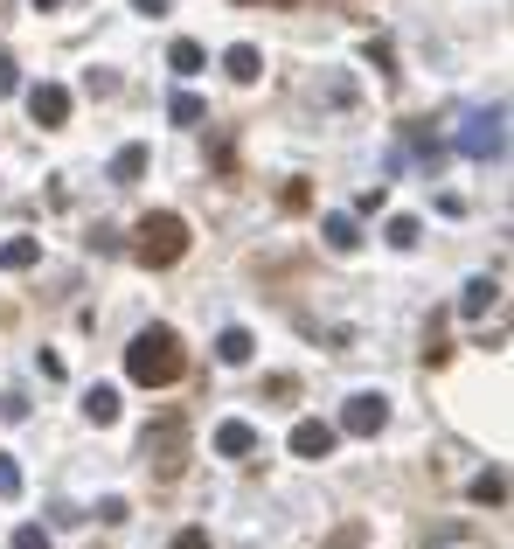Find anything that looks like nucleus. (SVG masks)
<instances>
[{"label": "nucleus", "instance_id": "obj_1", "mask_svg": "<svg viewBox=\"0 0 514 549\" xmlns=\"http://www.w3.org/2000/svg\"><path fill=\"white\" fill-rule=\"evenodd\" d=\"M181 369H188V355H181V334H174V327H139V334H132L126 376L139 390H167Z\"/></svg>", "mask_w": 514, "mask_h": 549}, {"label": "nucleus", "instance_id": "obj_2", "mask_svg": "<svg viewBox=\"0 0 514 549\" xmlns=\"http://www.w3.org/2000/svg\"><path fill=\"white\" fill-rule=\"evenodd\" d=\"M139 265H153V272H167V265H181L188 258V223L174 216V209H160V216H146L139 223Z\"/></svg>", "mask_w": 514, "mask_h": 549}, {"label": "nucleus", "instance_id": "obj_3", "mask_svg": "<svg viewBox=\"0 0 514 549\" xmlns=\"http://www.w3.org/2000/svg\"><path fill=\"white\" fill-rule=\"evenodd\" d=\"M389 424V404L383 397H348V411H341V431H355V438H376Z\"/></svg>", "mask_w": 514, "mask_h": 549}, {"label": "nucleus", "instance_id": "obj_4", "mask_svg": "<svg viewBox=\"0 0 514 549\" xmlns=\"http://www.w3.org/2000/svg\"><path fill=\"white\" fill-rule=\"evenodd\" d=\"M334 438H341V431H334V424H320V417H299V424H292V452H299V459H327V452H334Z\"/></svg>", "mask_w": 514, "mask_h": 549}, {"label": "nucleus", "instance_id": "obj_5", "mask_svg": "<svg viewBox=\"0 0 514 549\" xmlns=\"http://www.w3.org/2000/svg\"><path fill=\"white\" fill-rule=\"evenodd\" d=\"M146 466H160V473H174V466H181V424H174V417L146 431Z\"/></svg>", "mask_w": 514, "mask_h": 549}, {"label": "nucleus", "instance_id": "obj_6", "mask_svg": "<svg viewBox=\"0 0 514 549\" xmlns=\"http://www.w3.org/2000/svg\"><path fill=\"white\" fill-rule=\"evenodd\" d=\"M28 112H35V126H63L70 119V91L63 84H35L28 91Z\"/></svg>", "mask_w": 514, "mask_h": 549}, {"label": "nucleus", "instance_id": "obj_7", "mask_svg": "<svg viewBox=\"0 0 514 549\" xmlns=\"http://www.w3.org/2000/svg\"><path fill=\"white\" fill-rule=\"evenodd\" d=\"M459 146H466L473 160H494V153H501V112H494V119H473V126L459 133Z\"/></svg>", "mask_w": 514, "mask_h": 549}, {"label": "nucleus", "instance_id": "obj_8", "mask_svg": "<svg viewBox=\"0 0 514 549\" xmlns=\"http://www.w3.org/2000/svg\"><path fill=\"white\" fill-rule=\"evenodd\" d=\"M216 452H223V459H244V452H257V431L244 424V417H230V424H216Z\"/></svg>", "mask_w": 514, "mask_h": 549}, {"label": "nucleus", "instance_id": "obj_9", "mask_svg": "<svg viewBox=\"0 0 514 549\" xmlns=\"http://www.w3.org/2000/svg\"><path fill=\"white\" fill-rule=\"evenodd\" d=\"M320 237H327V251H341V258H348V251L362 244V230H355V216H341V209H334V216H320Z\"/></svg>", "mask_w": 514, "mask_h": 549}, {"label": "nucleus", "instance_id": "obj_10", "mask_svg": "<svg viewBox=\"0 0 514 549\" xmlns=\"http://www.w3.org/2000/svg\"><path fill=\"white\" fill-rule=\"evenodd\" d=\"M223 70H230V77H237V84H257V77H264V56H257L251 42H237V49H230V56H223Z\"/></svg>", "mask_w": 514, "mask_h": 549}, {"label": "nucleus", "instance_id": "obj_11", "mask_svg": "<svg viewBox=\"0 0 514 549\" xmlns=\"http://www.w3.org/2000/svg\"><path fill=\"white\" fill-rule=\"evenodd\" d=\"M35 258H42V244H35V237H7V244H0V272H28Z\"/></svg>", "mask_w": 514, "mask_h": 549}, {"label": "nucleus", "instance_id": "obj_12", "mask_svg": "<svg viewBox=\"0 0 514 549\" xmlns=\"http://www.w3.org/2000/svg\"><path fill=\"white\" fill-rule=\"evenodd\" d=\"M251 334H244V327H223V334H216V355H223V362H230V369H244V362H251Z\"/></svg>", "mask_w": 514, "mask_h": 549}, {"label": "nucleus", "instance_id": "obj_13", "mask_svg": "<svg viewBox=\"0 0 514 549\" xmlns=\"http://www.w3.org/2000/svg\"><path fill=\"white\" fill-rule=\"evenodd\" d=\"M473 501H480V508H501V501H508V473H501V466H487V473L473 480Z\"/></svg>", "mask_w": 514, "mask_h": 549}, {"label": "nucleus", "instance_id": "obj_14", "mask_svg": "<svg viewBox=\"0 0 514 549\" xmlns=\"http://www.w3.org/2000/svg\"><path fill=\"white\" fill-rule=\"evenodd\" d=\"M84 417H91V424H112V417H119V390H105V383L84 390Z\"/></svg>", "mask_w": 514, "mask_h": 549}, {"label": "nucleus", "instance_id": "obj_15", "mask_svg": "<svg viewBox=\"0 0 514 549\" xmlns=\"http://www.w3.org/2000/svg\"><path fill=\"white\" fill-rule=\"evenodd\" d=\"M139 174H146V146H119V160H112V181H119V188H132Z\"/></svg>", "mask_w": 514, "mask_h": 549}, {"label": "nucleus", "instance_id": "obj_16", "mask_svg": "<svg viewBox=\"0 0 514 549\" xmlns=\"http://www.w3.org/2000/svg\"><path fill=\"white\" fill-rule=\"evenodd\" d=\"M494 299H501V285H494V278H473V285H466V299H459V313H487Z\"/></svg>", "mask_w": 514, "mask_h": 549}, {"label": "nucleus", "instance_id": "obj_17", "mask_svg": "<svg viewBox=\"0 0 514 549\" xmlns=\"http://www.w3.org/2000/svg\"><path fill=\"white\" fill-rule=\"evenodd\" d=\"M167 63H174L181 77H195V70H202L209 56H202V42H174V49H167Z\"/></svg>", "mask_w": 514, "mask_h": 549}, {"label": "nucleus", "instance_id": "obj_18", "mask_svg": "<svg viewBox=\"0 0 514 549\" xmlns=\"http://www.w3.org/2000/svg\"><path fill=\"white\" fill-rule=\"evenodd\" d=\"M167 112H174V126H202V119H209L195 91H174V105H167Z\"/></svg>", "mask_w": 514, "mask_h": 549}, {"label": "nucleus", "instance_id": "obj_19", "mask_svg": "<svg viewBox=\"0 0 514 549\" xmlns=\"http://www.w3.org/2000/svg\"><path fill=\"white\" fill-rule=\"evenodd\" d=\"M389 244L410 251V244H417V216H389Z\"/></svg>", "mask_w": 514, "mask_h": 549}, {"label": "nucleus", "instance_id": "obj_20", "mask_svg": "<svg viewBox=\"0 0 514 549\" xmlns=\"http://www.w3.org/2000/svg\"><path fill=\"white\" fill-rule=\"evenodd\" d=\"M14 494H21V466L0 452V501H14Z\"/></svg>", "mask_w": 514, "mask_h": 549}, {"label": "nucleus", "instance_id": "obj_21", "mask_svg": "<svg viewBox=\"0 0 514 549\" xmlns=\"http://www.w3.org/2000/svg\"><path fill=\"white\" fill-rule=\"evenodd\" d=\"M126 515H132V508L119 501V494H105V501H98V522H126Z\"/></svg>", "mask_w": 514, "mask_h": 549}, {"label": "nucleus", "instance_id": "obj_22", "mask_svg": "<svg viewBox=\"0 0 514 549\" xmlns=\"http://www.w3.org/2000/svg\"><path fill=\"white\" fill-rule=\"evenodd\" d=\"M174 549H209V529H181V536H174Z\"/></svg>", "mask_w": 514, "mask_h": 549}, {"label": "nucleus", "instance_id": "obj_23", "mask_svg": "<svg viewBox=\"0 0 514 549\" xmlns=\"http://www.w3.org/2000/svg\"><path fill=\"white\" fill-rule=\"evenodd\" d=\"M14 549H49V536H42V529H21V536H14Z\"/></svg>", "mask_w": 514, "mask_h": 549}, {"label": "nucleus", "instance_id": "obj_24", "mask_svg": "<svg viewBox=\"0 0 514 549\" xmlns=\"http://www.w3.org/2000/svg\"><path fill=\"white\" fill-rule=\"evenodd\" d=\"M7 91H14V56L0 49V98H7Z\"/></svg>", "mask_w": 514, "mask_h": 549}, {"label": "nucleus", "instance_id": "obj_25", "mask_svg": "<svg viewBox=\"0 0 514 549\" xmlns=\"http://www.w3.org/2000/svg\"><path fill=\"white\" fill-rule=\"evenodd\" d=\"M132 7H139V14H167V0H132Z\"/></svg>", "mask_w": 514, "mask_h": 549}, {"label": "nucleus", "instance_id": "obj_26", "mask_svg": "<svg viewBox=\"0 0 514 549\" xmlns=\"http://www.w3.org/2000/svg\"><path fill=\"white\" fill-rule=\"evenodd\" d=\"M35 7H56V0H35Z\"/></svg>", "mask_w": 514, "mask_h": 549}]
</instances>
